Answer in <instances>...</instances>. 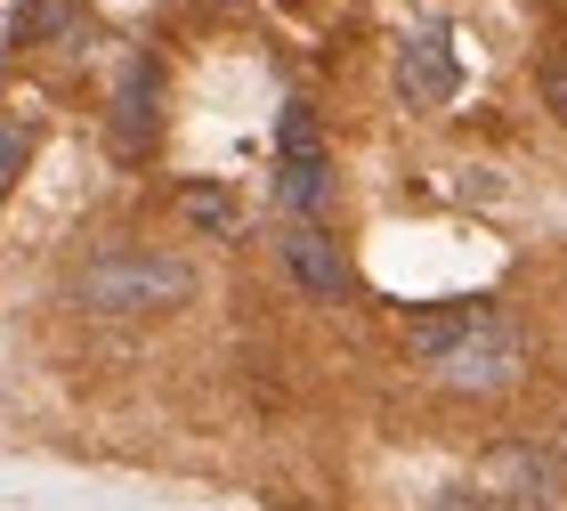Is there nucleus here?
Wrapping results in <instances>:
<instances>
[{
	"mask_svg": "<svg viewBox=\"0 0 567 511\" xmlns=\"http://www.w3.org/2000/svg\"><path fill=\"white\" fill-rule=\"evenodd\" d=\"M478 503H511V511H567V463L551 447H503L486 463V495Z\"/></svg>",
	"mask_w": 567,
	"mask_h": 511,
	"instance_id": "6",
	"label": "nucleus"
},
{
	"mask_svg": "<svg viewBox=\"0 0 567 511\" xmlns=\"http://www.w3.org/2000/svg\"><path fill=\"white\" fill-rule=\"evenodd\" d=\"M212 9H236V0H212Z\"/></svg>",
	"mask_w": 567,
	"mask_h": 511,
	"instance_id": "13",
	"label": "nucleus"
},
{
	"mask_svg": "<svg viewBox=\"0 0 567 511\" xmlns=\"http://www.w3.org/2000/svg\"><path fill=\"white\" fill-rule=\"evenodd\" d=\"M163 106H171V73L154 49H131L114 73V114H106V139H114V155L122 163H138L163 146Z\"/></svg>",
	"mask_w": 567,
	"mask_h": 511,
	"instance_id": "4",
	"label": "nucleus"
},
{
	"mask_svg": "<svg viewBox=\"0 0 567 511\" xmlns=\"http://www.w3.org/2000/svg\"><path fill=\"white\" fill-rule=\"evenodd\" d=\"M82 33V9L73 0H24L9 17V49H41V41H73Z\"/></svg>",
	"mask_w": 567,
	"mask_h": 511,
	"instance_id": "8",
	"label": "nucleus"
},
{
	"mask_svg": "<svg viewBox=\"0 0 567 511\" xmlns=\"http://www.w3.org/2000/svg\"><path fill=\"white\" fill-rule=\"evenodd\" d=\"M430 511H486V503H478V495H471V488H454V495H437V503H430Z\"/></svg>",
	"mask_w": 567,
	"mask_h": 511,
	"instance_id": "12",
	"label": "nucleus"
},
{
	"mask_svg": "<svg viewBox=\"0 0 567 511\" xmlns=\"http://www.w3.org/2000/svg\"><path fill=\"white\" fill-rule=\"evenodd\" d=\"M276 260H284V276L308 293V300H349V260H341V244L324 236V227H284L276 236Z\"/></svg>",
	"mask_w": 567,
	"mask_h": 511,
	"instance_id": "7",
	"label": "nucleus"
},
{
	"mask_svg": "<svg viewBox=\"0 0 567 511\" xmlns=\"http://www.w3.org/2000/svg\"><path fill=\"white\" fill-rule=\"evenodd\" d=\"M195 293V268L178 260V252H131V244H106L97 260L73 268L65 300L90 317H163L178 300Z\"/></svg>",
	"mask_w": 567,
	"mask_h": 511,
	"instance_id": "2",
	"label": "nucleus"
},
{
	"mask_svg": "<svg viewBox=\"0 0 567 511\" xmlns=\"http://www.w3.org/2000/svg\"><path fill=\"white\" fill-rule=\"evenodd\" d=\"M178 212H187L195 227H212L219 244H236V236H244V212H236V203H227L219 187H187V195H178Z\"/></svg>",
	"mask_w": 567,
	"mask_h": 511,
	"instance_id": "10",
	"label": "nucleus"
},
{
	"mask_svg": "<svg viewBox=\"0 0 567 511\" xmlns=\"http://www.w3.org/2000/svg\"><path fill=\"white\" fill-rule=\"evenodd\" d=\"M544 106L567 122V58H551V65H544Z\"/></svg>",
	"mask_w": 567,
	"mask_h": 511,
	"instance_id": "11",
	"label": "nucleus"
},
{
	"mask_svg": "<svg viewBox=\"0 0 567 511\" xmlns=\"http://www.w3.org/2000/svg\"><path fill=\"white\" fill-rule=\"evenodd\" d=\"M405 349H414L422 374H437L462 398H495V390H511V381L527 374V341H519V325H511L495 300L414 317V325H405Z\"/></svg>",
	"mask_w": 567,
	"mask_h": 511,
	"instance_id": "1",
	"label": "nucleus"
},
{
	"mask_svg": "<svg viewBox=\"0 0 567 511\" xmlns=\"http://www.w3.org/2000/svg\"><path fill=\"white\" fill-rule=\"evenodd\" d=\"M33 146H41V114H9V122H0V212H9V195H17L24 163H33Z\"/></svg>",
	"mask_w": 567,
	"mask_h": 511,
	"instance_id": "9",
	"label": "nucleus"
},
{
	"mask_svg": "<svg viewBox=\"0 0 567 511\" xmlns=\"http://www.w3.org/2000/svg\"><path fill=\"white\" fill-rule=\"evenodd\" d=\"M398 98L422 106V114H437V106L462 98V41L446 33V24H422V33L398 41Z\"/></svg>",
	"mask_w": 567,
	"mask_h": 511,
	"instance_id": "5",
	"label": "nucleus"
},
{
	"mask_svg": "<svg viewBox=\"0 0 567 511\" xmlns=\"http://www.w3.org/2000/svg\"><path fill=\"white\" fill-rule=\"evenodd\" d=\"M276 203L292 212V227H317V212L332 203V146H324L308 98H292L276 114Z\"/></svg>",
	"mask_w": 567,
	"mask_h": 511,
	"instance_id": "3",
	"label": "nucleus"
}]
</instances>
